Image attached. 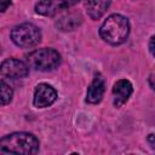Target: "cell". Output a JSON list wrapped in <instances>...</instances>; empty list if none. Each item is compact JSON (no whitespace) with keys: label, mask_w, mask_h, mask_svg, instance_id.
<instances>
[{"label":"cell","mask_w":155,"mask_h":155,"mask_svg":"<svg viewBox=\"0 0 155 155\" xmlns=\"http://www.w3.org/2000/svg\"><path fill=\"white\" fill-rule=\"evenodd\" d=\"M133 92V86L127 79H120L114 84L113 96H114V105L116 108L122 107Z\"/></svg>","instance_id":"obj_7"},{"label":"cell","mask_w":155,"mask_h":155,"mask_svg":"<svg viewBox=\"0 0 155 155\" xmlns=\"http://www.w3.org/2000/svg\"><path fill=\"white\" fill-rule=\"evenodd\" d=\"M35 11L41 16L51 17L62 11V7L58 0H40L35 5Z\"/></svg>","instance_id":"obj_10"},{"label":"cell","mask_w":155,"mask_h":155,"mask_svg":"<svg viewBox=\"0 0 155 155\" xmlns=\"http://www.w3.org/2000/svg\"><path fill=\"white\" fill-rule=\"evenodd\" d=\"M154 36L150 38V42H149V50H150V53L154 54Z\"/></svg>","instance_id":"obj_15"},{"label":"cell","mask_w":155,"mask_h":155,"mask_svg":"<svg viewBox=\"0 0 155 155\" xmlns=\"http://www.w3.org/2000/svg\"><path fill=\"white\" fill-rule=\"evenodd\" d=\"M11 5V0H0V11H5Z\"/></svg>","instance_id":"obj_14"},{"label":"cell","mask_w":155,"mask_h":155,"mask_svg":"<svg viewBox=\"0 0 155 155\" xmlns=\"http://www.w3.org/2000/svg\"><path fill=\"white\" fill-rule=\"evenodd\" d=\"M57 99L56 90L48 84H39L34 91V99L33 103L36 108H46L52 105Z\"/></svg>","instance_id":"obj_6"},{"label":"cell","mask_w":155,"mask_h":155,"mask_svg":"<svg viewBox=\"0 0 155 155\" xmlns=\"http://www.w3.org/2000/svg\"><path fill=\"white\" fill-rule=\"evenodd\" d=\"M13 91L4 80L0 79V105L8 104L12 101Z\"/></svg>","instance_id":"obj_12"},{"label":"cell","mask_w":155,"mask_h":155,"mask_svg":"<svg viewBox=\"0 0 155 155\" xmlns=\"http://www.w3.org/2000/svg\"><path fill=\"white\" fill-rule=\"evenodd\" d=\"M105 92V80L102 75H96L90 84L86 93V102L90 104H97L102 101Z\"/></svg>","instance_id":"obj_8"},{"label":"cell","mask_w":155,"mask_h":155,"mask_svg":"<svg viewBox=\"0 0 155 155\" xmlns=\"http://www.w3.org/2000/svg\"><path fill=\"white\" fill-rule=\"evenodd\" d=\"M61 63V54L53 48H39L27 56V65L39 71H50Z\"/></svg>","instance_id":"obj_3"},{"label":"cell","mask_w":155,"mask_h":155,"mask_svg":"<svg viewBox=\"0 0 155 155\" xmlns=\"http://www.w3.org/2000/svg\"><path fill=\"white\" fill-rule=\"evenodd\" d=\"M110 5V0H85L87 15L92 19H99Z\"/></svg>","instance_id":"obj_9"},{"label":"cell","mask_w":155,"mask_h":155,"mask_svg":"<svg viewBox=\"0 0 155 155\" xmlns=\"http://www.w3.org/2000/svg\"><path fill=\"white\" fill-rule=\"evenodd\" d=\"M11 39L18 47L29 48L41 41V31L33 23H23L12 29Z\"/></svg>","instance_id":"obj_4"},{"label":"cell","mask_w":155,"mask_h":155,"mask_svg":"<svg viewBox=\"0 0 155 155\" xmlns=\"http://www.w3.org/2000/svg\"><path fill=\"white\" fill-rule=\"evenodd\" d=\"M58 1H59V4H61L62 10H67V8H69V7H71V6L76 5V4H79L81 0H58Z\"/></svg>","instance_id":"obj_13"},{"label":"cell","mask_w":155,"mask_h":155,"mask_svg":"<svg viewBox=\"0 0 155 155\" xmlns=\"http://www.w3.org/2000/svg\"><path fill=\"white\" fill-rule=\"evenodd\" d=\"M0 150L10 154H36L39 151V140L33 133L15 132L0 138Z\"/></svg>","instance_id":"obj_1"},{"label":"cell","mask_w":155,"mask_h":155,"mask_svg":"<svg viewBox=\"0 0 155 155\" xmlns=\"http://www.w3.org/2000/svg\"><path fill=\"white\" fill-rule=\"evenodd\" d=\"M29 67L16 58H8L0 64V74L10 79H23L28 75Z\"/></svg>","instance_id":"obj_5"},{"label":"cell","mask_w":155,"mask_h":155,"mask_svg":"<svg viewBox=\"0 0 155 155\" xmlns=\"http://www.w3.org/2000/svg\"><path fill=\"white\" fill-rule=\"evenodd\" d=\"M148 140L150 142V147L154 149V148H155V145H154L155 143H154V134H153V133H151V134H149V137H148Z\"/></svg>","instance_id":"obj_16"},{"label":"cell","mask_w":155,"mask_h":155,"mask_svg":"<svg viewBox=\"0 0 155 155\" xmlns=\"http://www.w3.org/2000/svg\"><path fill=\"white\" fill-rule=\"evenodd\" d=\"M128 34H130L128 19L119 13L110 15L99 28L101 38L105 42L114 46L125 42Z\"/></svg>","instance_id":"obj_2"},{"label":"cell","mask_w":155,"mask_h":155,"mask_svg":"<svg viewBox=\"0 0 155 155\" xmlns=\"http://www.w3.org/2000/svg\"><path fill=\"white\" fill-rule=\"evenodd\" d=\"M81 16L76 12H70L65 13L59 17V19L56 22V25L61 30H74L80 23H81Z\"/></svg>","instance_id":"obj_11"},{"label":"cell","mask_w":155,"mask_h":155,"mask_svg":"<svg viewBox=\"0 0 155 155\" xmlns=\"http://www.w3.org/2000/svg\"><path fill=\"white\" fill-rule=\"evenodd\" d=\"M153 79H154V75H153V74H150V87H151V88H154V84H153Z\"/></svg>","instance_id":"obj_17"}]
</instances>
